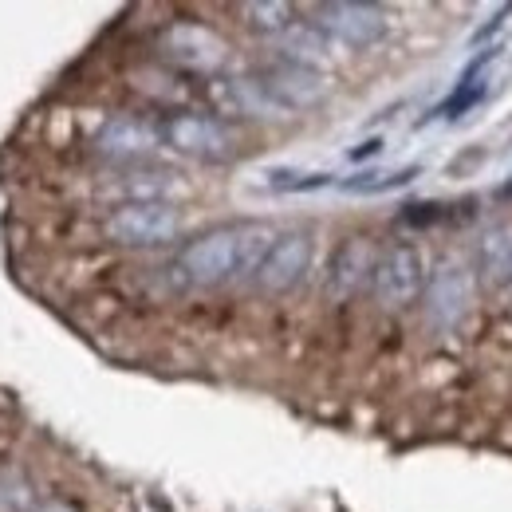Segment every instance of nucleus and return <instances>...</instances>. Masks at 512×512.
Returning a JSON list of instances; mask_svg holds the SVG:
<instances>
[{
  "label": "nucleus",
  "mask_w": 512,
  "mask_h": 512,
  "mask_svg": "<svg viewBox=\"0 0 512 512\" xmlns=\"http://www.w3.org/2000/svg\"><path fill=\"white\" fill-rule=\"evenodd\" d=\"M182 233V213L166 201H123L107 213L103 237L123 249H158Z\"/></svg>",
  "instance_id": "nucleus-1"
},
{
  "label": "nucleus",
  "mask_w": 512,
  "mask_h": 512,
  "mask_svg": "<svg viewBox=\"0 0 512 512\" xmlns=\"http://www.w3.org/2000/svg\"><path fill=\"white\" fill-rule=\"evenodd\" d=\"M237 249H241V225L209 229L178 253V272L186 284H197V288L237 280Z\"/></svg>",
  "instance_id": "nucleus-2"
},
{
  "label": "nucleus",
  "mask_w": 512,
  "mask_h": 512,
  "mask_svg": "<svg viewBox=\"0 0 512 512\" xmlns=\"http://www.w3.org/2000/svg\"><path fill=\"white\" fill-rule=\"evenodd\" d=\"M371 292L386 312L410 308L426 292V260H422V253L414 245H390L386 253L375 256Z\"/></svg>",
  "instance_id": "nucleus-3"
},
{
  "label": "nucleus",
  "mask_w": 512,
  "mask_h": 512,
  "mask_svg": "<svg viewBox=\"0 0 512 512\" xmlns=\"http://www.w3.org/2000/svg\"><path fill=\"white\" fill-rule=\"evenodd\" d=\"M316 28L331 44L343 48H371L386 36V12L379 4H355V0H331L316 8Z\"/></svg>",
  "instance_id": "nucleus-4"
},
{
  "label": "nucleus",
  "mask_w": 512,
  "mask_h": 512,
  "mask_svg": "<svg viewBox=\"0 0 512 512\" xmlns=\"http://www.w3.org/2000/svg\"><path fill=\"white\" fill-rule=\"evenodd\" d=\"M256 83L264 87V95L288 115V111H308L327 99V75L316 67H304L296 60H272L260 75H253Z\"/></svg>",
  "instance_id": "nucleus-5"
},
{
  "label": "nucleus",
  "mask_w": 512,
  "mask_h": 512,
  "mask_svg": "<svg viewBox=\"0 0 512 512\" xmlns=\"http://www.w3.org/2000/svg\"><path fill=\"white\" fill-rule=\"evenodd\" d=\"M162 142L170 150L186 154V158H197V162H225L237 150L233 130L225 127L221 119H209V115H174V119H166Z\"/></svg>",
  "instance_id": "nucleus-6"
},
{
  "label": "nucleus",
  "mask_w": 512,
  "mask_h": 512,
  "mask_svg": "<svg viewBox=\"0 0 512 512\" xmlns=\"http://www.w3.org/2000/svg\"><path fill=\"white\" fill-rule=\"evenodd\" d=\"M469 300H473V272L457 256H446L426 280V316L438 331H453L465 320Z\"/></svg>",
  "instance_id": "nucleus-7"
},
{
  "label": "nucleus",
  "mask_w": 512,
  "mask_h": 512,
  "mask_svg": "<svg viewBox=\"0 0 512 512\" xmlns=\"http://www.w3.org/2000/svg\"><path fill=\"white\" fill-rule=\"evenodd\" d=\"M308 268H312V237L292 229V233H276V241H272L268 256L260 260L253 280L256 288H264V292L276 296V292L296 288Z\"/></svg>",
  "instance_id": "nucleus-8"
},
{
  "label": "nucleus",
  "mask_w": 512,
  "mask_h": 512,
  "mask_svg": "<svg viewBox=\"0 0 512 512\" xmlns=\"http://www.w3.org/2000/svg\"><path fill=\"white\" fill-rule=\"evenodd\" d=\"M162 52L174 64L190 67V71H217L229 60V48L217 32L201 28V24H170L162 32Z\"/></svg>",
  "instance_id": "nucleus-9"
},
{
  "label": "nucleus",
  "mask_w": 512,
  "mask_h": 512,
  "mask_svg": "<svg viewBox=\"0 0 512 512\" xmlns=\"http://www.w3.org/2000/svg\"><path fill=\"white\" fill-rule=\"evenodd\" d=\"M375 272V249L367 237H347L327 268V296L331 300H351Z\"/></svg>",
  "instance_id": "nucleus-10"
},
{
  "label": "nucleus",
  "mask_w": 512,
  "mask_h": 512,
  "mask_svg": "<svg viewBox=\"0 0 512 512\" xmlns=\"http://www.w3.org/2000/svg\"><path fill=\"white\" fill-rule=\"evenodd\" d=\"M162 142V130H154L142 119H130V115H119V119H107L103 130L95 134V146L99 154L107 158H119V162H130V158H146L154 146Z\"/></svg>",
  "instance_id": "nucleus-11"
},
{
  "label": "nucleus",
  "mask_w": 512,
  "mask_h": 512,
  "mask_svg": "<svg viewBox=\"0 0 512 512\" xmlns=\"http://www.w3.org/2000/svg\"><path fill=\"white\" fill-rule=\"evenodd\" d=\"M477 272L489 288L512 284V229H489L477 245Z\"/></svg>",
  "instance_id": "nucleus-12"
},
{
  "label": "nucleus",
  "mask_w": 512,
  "mask_h": 512,
  "mask_svg": "<svg viewBox=\"0 0 512 512\" xmlns=\"http://www.w3.org/2000/svg\"><path fill=\"white\" fill-rule=\"evenodd\" d=\"M327 56H331V40L316 28V20L312 24H292L284 32V60H296V64L320 71L327 64Z\"/></svg>",
  "instance_id": "nucleus-13"
},
{
  "label": "nucleus",
  "mask_w": 512,
  "mask_h": 512,
  "mask_svg": "<svg viewBox=\"0 0 512 512\" xmlns=\"http://www.w3.org/2000/svg\"><path fill=\"white\" fill-rule=\"evenodd\" d=\"M225 103L237 111V115H253V119H280L284 111L264 95V87L256 79H233L225 83Z\"/></svg>",
  "instance_id": "nucleus-14"
},
{
  "label": "nucleus",
  "mask_w": 512,
  "mask_h": 512,
  "mask_svg": "<svg viewBox=\"0 0 512 512\" xmlns=\"http://www.w3.org/2000/svg\"><path fill=\"white\" fill-rule=\"evenodd\" d=\"M418 174H422V166H402V170H359V174L343 178V182H339V190H347V193H390V190L410 186Z\"/></svg>",
  "instance_id": "nucleus-15"
},
{
  "label": "nucleus",
  "mask_w": 512,
  "mask_h": 512,
  "mask_svg": "<svg viewBox=\"0 0 512 512\" xmlns=\"http://www.w3.org/2000/svg\"><path fill=\"white\" fill-rule=\"evenodd\" d=\"M241 12L249 16V24H253L256 32H268V36H284V32L292 28V8H288V4H280V0L245 4Z\"/></svg>",
  "instance_id": "nucleus-16"
},
{
  "label": "nucleus",
  "mask_w": 512,
  "mask_h": 512,
  "mask_svg": "<svg viewBox=\"0 0 512 512\" xmlns=\"http://www.w3.org/2000/svg\"><path fill=\"white\" fill-rule=\"evenodd\" d=\"M123 190H127V201H166L170 205V193L178 190V182L170 174H130Z\"/></svg>",
  "instance_id": "nucleus-17"
},
{
  "label": "nucleus",
  "mask_w": 512,
  "mask_h": 512,
  "mask_svg": "<svg viewBox=\"0 0 512 512\" xmlns=\"http://www.w3.org/2000/svg\"><path fill=\"white\" fill-rule=\"evenodd\" d=\"M489 95V79H477V83H465V87H453V95H449L446 103L434 111V115H442V119H461L465 111H473L481 99Z\"/></svg>",
  "instance_id": "nucleus-18"
},
{
  "label": "nucleus",
  "mask_w": 512,
  "mask_h": 512,
  "mask_svg": "<svg viewBox=\"0 0 512 512\" xmlns=\"http://www.w3.org/2000/svg\"><path fill=\"white\" fill-rule=\"evenodd\" d=\"M32 509V489L12 477V473H0V512H28Z\"/></svg>",
  "instance_id": "nucleus-19"
},
{
  "label": "nucleus",
  "mask_w": 512,
  "mask_h": 512,
  "mask_svg": "<svg viewBox=\"0 0 512 512\" xmlns=\"http://www.w3.org/2000/svg\"><path fill=\"white\" fill-rule=\"evenodd\" d=\"M505 16H512V4H501V8H497V16H493V20H489V24H485V28L477 32V36H473V44H485V40H493V36L501 32Z\"/></svg>",
  "instance_id": "nucleus-20"
},
{
  "label": "nucleus",
  "mask_w": 512,
  "mask_h": 512,
  "mask_svg": "<svg viewBox=\"0 0 512 512\" xmlns=\"http://www.w3.org/2000/svg\"><path fill=\"white\" fill-rule=\"evenodd\" d=\"M375 154H383V138H367V142H359L355 150H347L351 162H363V158H375Z\"/></svg>",
  "instance_id": "nucleus-21"
},
{
  "label": "nucleus",
  "mask_w": 512,
  "mask_h": 512,
  "mask_svg": "<svg viewBox=\"0 0 512 512\" xmlns=\"http://www.w3.org/2000/svg\"><path fill=\"white\" fill-rule=\"evenodd\" d=\"M44 512H71V509H67L64 501H52V505H48V509H44Z\"/></svg>",
  "instance_id": "nucleus-22"
}]
</instances>
